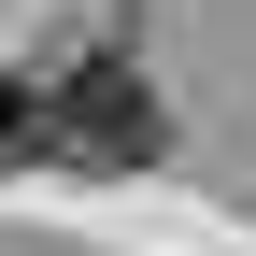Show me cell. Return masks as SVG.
Returning <instances> with one entry per match:
<instances>
[{"mask_svg": "<svg viewBox=\"0 0 256 256\" xmlns=\"http://www.w3.org/2000/svg\"><path fill=\"white\" fill-rule=\"evenodd\" d=\"M28 128H43V114H28V100H14V86H0V156H14V142H28Z\"/></svg>", "mask_w": 256, "mask_h": 256, "instance_id": "7a4b0ae2", "label": "cell"}, {"mask_svg": "<svg viewBox=\"0 0 256 256\" xmlns=\"http://www.w3.org/2000/svg\"><path fill=\"white\" fill-rule=\"evenodd\" d=\"M57 142H72V156H100V171H142V156L156 142H171V128H156V100H142V72H128V57H86V72L72 86H57Z\"/></svg>", "mask_w": 256, "mask_h": 256, "instance_id": "6da1fadb", "label": "cell"}]
</instances>
